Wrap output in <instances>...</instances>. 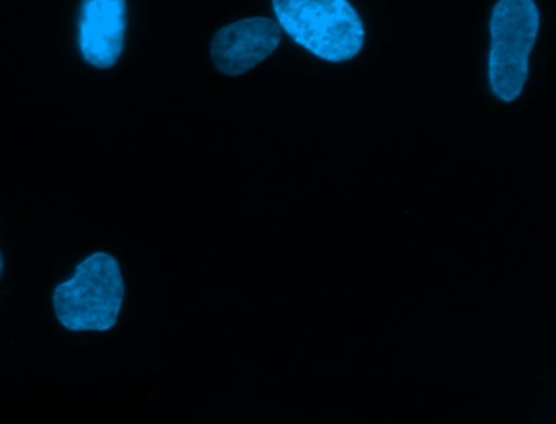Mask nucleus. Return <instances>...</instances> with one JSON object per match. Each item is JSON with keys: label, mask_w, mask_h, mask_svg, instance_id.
<instances>
[{"label": "nucleus", "mask_w": 556, "mask_h": 424, "mask_svg": "<svg viewBox=\"0 0 556 424\" xmlns=\"http://www.w3.org/2000/svg\"><path fill=\"white\" fill-rule=\"evenodd\" d=\"M282 29L276 20L253 16L224 26L211 42V59L220 74L239 77L262 64L281 45Z\"/></svg>", "instance_id": "4"}, {"label": "nucleus", "mask_w": 556, "mask_h": 424, "mask_svg": "<svg viewBox=\"0 0 556 424\" xmlns=\"http://www.w3.org/2000/svg\"><path fill=\"white\" fill-rule=\"evenodd\" d=\"M125 300L122 267L112 254H90L76 273L53 292L58 320L71 332H106L113 328Z\"/></svg>", "instance_id": "2"}, {"label": "nucleus", "mask_w": 556, "mask_h": 424, "mask_svg": "<svg viewBox=\"0 0 556 424\" xmlns=\"http://www.w3.org/2000/svg\"><path fill=\"white\" fill-rule=\"evenodd\" d=\"M2 271H4V258H2V251H0V276H2Z\"/></svg>", "instance_id": "6"}, {"label": "nucleus", "mask_w": 556, "mask_h": 424, "mask_svg": "<svg viewBox=\"0 0 556 424\" xmlns=\"http://www.w3.org/2000/svg\"><path fill=\"white\" fill-rule=\"evenodd\" d=\"M276 22L321 61H351L364 46V23L348 0H273Z\"/></svg>", "instance_id": "1"}, {"label": "nucleus", "mask_w": 556, "mask_h": 424, "mask_svg": "<svg viewBox=\"0 0 556 424\" xmlns=\"http://www.w3.org/2000/svg\"><path fill=\"white\" fill-rule=\"evenodd\" d=\"M126 25V0H83L79 16L83 58L93 67H113L125 48Z\"/></svg>", "instance_id": "5"}, {"label": "nucleus", "mask_w": 556, "mask_h": 424, "mask_svg": "<svg viewBox=\"0 0 556 424\" xmlns=\"http://www.w3.org/2000/svg\"><path fill=\"white\" fill-rule=\"evenodd\" d=\"M539 26L540 13L533 0H500L494 5L488 82L494 97L503 103H513L522 93Z\"/></svg>", "instance_id": "3"}]
</instances>
